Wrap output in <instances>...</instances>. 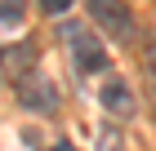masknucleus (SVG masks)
<instances>
[{
    "label": "nucleus",
    "instance_id": "nucleus-1",
    "mask_svg": "<svg viewBox=\"0 0 156 151\" xmlns=\"http://www.w3.org/2000/svg\"><path fill=\"white\" fill-rule=\"evenodd\" d=\"M85 5H89V13L103 22V31H107L112 40H134V13H129V5H120V0H85Z\"/></svg>",
    "mask_w": 156,
    "mask_h": 151
},
{
    "label": "nucleus",
    "instance_id": "nucleus-2",
    "mask_svg": "<svg viewBox=\"0 0 156 151\" xmlns=\"http://www.w3.org/2000/svg\"><path fill=\"white\" fill-rule=\"evenodd\" d=\"M18 98H23L27 111H40V116H49L54 107H58V93H54V84L45 80V76H36V71H27L23 84H18Z\"/></svg>",
    "mask_w": 156,
    "mask_h": 151
},
{
    "label": "nucleus",
    "instance_id": "nucleus-3",
    "mask_svg": "<svg viewBox=\"0 0 156 151\" xmlns=\"http://www.w3.org/2000/svg\"><path fill=\"white\" fill-rule=\"evenodd\" d=\"M98 102H103V111L107 116H116V120H125V116H134V89L120 76H112L107 84H103V93H98Z\"/></svg>",
    "mask_w": 156,
    "mask_h": 151
},
{
    "label": "nucleus",
    "instance_id": "nucleus-4",
    "mask_svg": "<svg viewBox=\"0 0 156 151\" xmlns=\"http://www.w3.org/2000/svg\"><path fill=\"white\" fill-rule=\"evenodd\" d=\"M72 53H76V67H80V71H103V67H107L103 40H94V36H85V31L72 40Z\"/></svg>",
    "mask_w": 156,
    "mask_h": 151
},
{
    "label": "nucleus",
    "instance_id": "nucleus-5",
    "mask_svg": "<svg viewBox=\"0 0 156 151\" xmlns=\"http://www.w3.org/2000/svg\"><path fill=\"white\" fill-rule=\"evenodd\" d=\"M0 22H23V9H18V0H0Z\"/></svg>",
    "mask_w": 156,
    "mask_h": 151
},
{
    "label": "nucleus",
    "instance_id": "nucleus-6",
    "mask_svg": "<svg viewBox=\"0 0 156 151\" xmlns=\"http://www.w3.org/2000/svg\"><path fill=\"white\" fill-rule=\"evenodd\" d=\"M67 5H72V0H40V9H45V13H62Z\"/></svg>",
    "mask_w": 156,
    "mask_h": 151
},
{
    "label": "nucleus",
    "instance_id": "nucleus-7",
    "mask_svg": "<svg viewBox=\"0 0 156 151\" xmlns=\"http://www.w3.org/2000/svg\"><path fill=\"white\" fill-rule=\"evenodd\" d=\"M54 151H76V147H72V142H58V147H54Z\"/></svg>",
    "mask_w": 156,
    "mask_h": 151
},
{
    "label": "nucleus",
    "instance_id": "nucleus-8",
    "mask_svg": "<svg viewBox=\"0 0 156 151\" xmlns=\"http://www.w3.org/2000/svg\"><path fill=\"white\" fill-rule=\"evenodd\" d=\"M0 58H5V49H0Z\"/></svg>",
    "mask_w": 156,
    "mask_h": 151
}]
</instances>
